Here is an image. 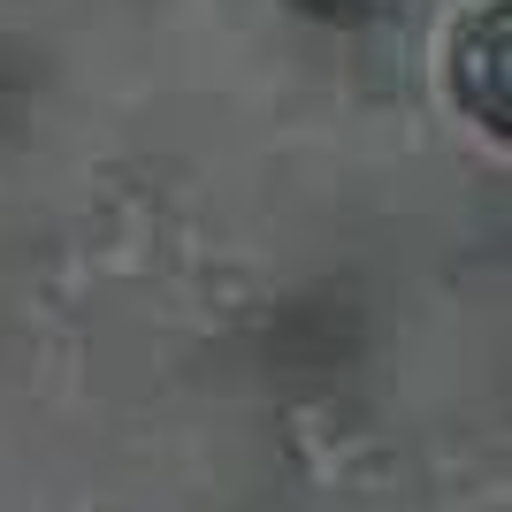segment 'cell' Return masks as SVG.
<instances>
[{"mask_svg": "<svg viewBox=\"0 0 512 512\" xmlns=\"http://www.w3.org/2000/svg\"><path fill=\"white\" fill-rule=\"evenodd\" d=\"M444 77H451L459 115L482 123L497 146H505V115H512V0H474L467 16H459Z\"/></svg>", "mask_w": 512, "mask_h": 512, "instance_id": "6da1fadb", "label": "cell"}]
</instances>
